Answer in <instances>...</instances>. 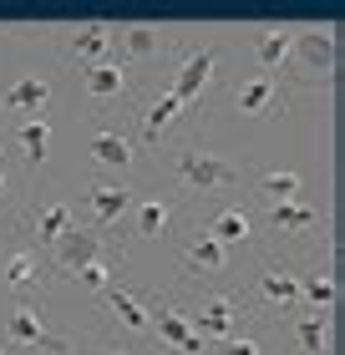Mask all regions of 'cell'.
I'll return each instance as SVG.
<instances>
[{"instance_id": "6da1fadb", "label": "cell", "mask_w": 345, "mask_h": 355, "mask_svg": "<svg viewBox=\"0 0 345 355\" xmlns=\"http://www.w3.org/2000/svg\"><path fill=\"white\" fill-rule=\"evenodd\" d=\"M173 173L178 183H188L193 193H224L239 183V163L224 153H208V148H183L173 157Z\"/></svg>"}, {"instance_id": "7a4b0ae2", "label": "cell", "mask_w": 345, "mask_h": 355, "mask_svg": "<svg viewBox=\"0 0 345 355\" xmlns=\"http://www.w3.org/2000/svg\"><path fill=\"white\" fill-rule=\"evenodd\" d=\"M289 56H300V67L310 76H335V67H340V41H335L330 26H305V31H294Z\"/></svg>"}, {"instance_id": "3957f363", "label": "cell", "mask_w": 345, "mask_h": 355, "mask_svg": "<svg viewBox=\"0 0 345 355\" xmlns=\"http://www.w3.org/2000/svg\"><path fill=\"white\" fill-rule=\"evenodd\" d=\"M213 71H219V46H199V51H188L183 56V67L173 71V82H168V92L178 96V102H199V96L208 92V82H213Z\"/></svg>"}, {"instance_id": "277c9868", "label": "cell", "mask_w": 345, "mask_h": 355, "mask_svg": "<svg viewBox=\"0 0 345 355\" xmlns=\"http://www.w3.org/2000/svg\"><path fill=\"white\" fill-rule=\"evenodd\" d=\"M102 254H107V239L96 234V229H76V223L51 244V259H56L61 274H81L92 259H102Z\"/></svg>"}, {"instance_id": "5b68a950", "label": "cell", "mask_w": 345, "mask_h": 355, "mask_svg": "<svg viewBox=\"0 0 345 355\" xmlns=\"http://www.w3.org/2000/svg\"><path fill=\"white\" fill-rule=\"evenodd\" d=\"M133 203H137V198H133V188H127V183H112V178H107V183H92V188H87V208H92L96 234H112Z\"/></svg>"}, {"instance_id": "8992f818", "label": "cell", "mask_w": 345, "mask_h": 355, "mask_svg": "<svg viewBox=\"0 0 345 355\" xmlns=\"http://www.w3.org/2000/svg\"><path fill=\"white\" fill-rule=\"evenodd\" d=\"M6 335H10V345H31V350H46V355H71V340H61V335H51L41 325V315L36 310H10L6 320Z\"/></svg>"}, {"instance_id": "52a82bcc", "label": "cell", "mask_w": 345, "mask_h": 355, "mask_svg": "<svg viewBox=\"0 0 345 355\" xmlns=\"http://www.w3.org/2000/svg\"><path fill=\"white\" fill-rule=\"evenodd\" d=\"M147 330H158L162 340H168L173 350H183V355H203V335L193 330V320L188 315H178L173 304H158V310H147Z\"/></svg>"}, {"instance_id": "ba28073f", "label": "cell", "mask_w": 345, "mask_h": 355, "mask_svg": "<svg viewBox=\"0 0 345 355\" xmlns=\"http://www.w3.org/2000/svg\"><path fill=\"white\" fill-rule=\"evenodd\" d=\"M46 102H51V82L46 76H15V82L0 92V107L15 112V117H46Z\"/></svg>"}, {"instance_id": "9c48e42d", "label": "cell", "mask_w": 345, "mask_h": 355, "mask_svg": "<svg viewBox=\"0 0 345 355\" xmlns=\"http://www.w3.org/2000/svg\"><path fill=\"white\" fill-rule=\"evenodd\" d=\"M234 107L244 112V117H269V112H279V107H285V96H279V76L259 71V76H249V82H239Z\"/></svg>"}, {"instance_id": "30bf717a", "label": "cell", "mask_w": 345, "mask_h": 355, "mask_svg": "<svg viewBox=\"0 0 345 355\" xmlns=\"http://www.w3.org/2000/svg\"><path fill=\"white\" fill-rule=\"evenodd\" d=\"M81 87H87V96H96V102H112V96H127V67L117 56H107V61H92L87 71H81Z\"/></svg>"}, {"instance_id": "8fae6325", "label": "cell", "mask_w": 345, "mask_h": 355, "mask_svg": "<svg viewBox=\"0 0 345 355\" xmlns=\"http://www.w3.org/2000/svg\"><path fill=\"white\" fill-rule=\"evenodd\" d=\"M193 330H199L203 340H234V335H239V310H234V300H228V295H213L203 310H199V320H193Z\"/></svg>"}, {"instance_id": "7c38bea8", "label": "cell", "mask_w": 345, "mask_h": 355, "mask_svg": "<svg viewBox=\"0 0 345 355\" xmlns=\"http://www.w3.org/2000/svg\"><path fill=\"white\" fill-rule=\"evenodd\" d=\"M112 41H117V26H107V21H87V26H76L71 31V56H81L92 67V61H107L112 56Z\"/></svg>"}, {"instance_id": "4fadbf2b", "label": "cell", "mask_w": 345, "mask_h": 355, "mask_svg": "<svg viewBox=\"0 0 345 355\" xmlns=\"http://www.w3.org/2000/svg\"><path fill=\"white\" fill-rule=\"evenodd\" d=\"M92 157H96V163H102V168H133V137H127L122 132V127H96V132H92Z\"/></svg>"}, {"instance_id": "5bb4252c", "label": "cell", "mask_w": 345, "mask_h": 355, "mask_svg": "<svg viewBox=\"0 0 345 355\" xmlns=\"http://www.w3.org/2000/svg\"><path fill=\"white\" fill-rule=\"evenodd\" d=\"M208 239H219L224 249H234V244H249V234H254V223H249V214H244L239 203H224L219 214L208 218V229H203Z\"/></svg>"}, {"instance_id": "9a60e30c", "label": "cell", "mask_w": 345, "mask_h": 355, "mask_svg": "<svg viewBox=\"0 0 345 355\" xmlns=\"http://www.w3.org/2000/svg\"><path fill=\"white\" fill-rule=\"evenodd\" d=\"M117 46H122L133 61H142V67H147V61L162 56V46H168V41H162L158 26H142V21H137V26H117Z\"/></svg>"}, {"instance_id": "2e32d148", "label": "cell", "mask_w": 345, "mask_h": 355, "mask_svg": "<svg viewBox=\"0 0 345 355\" xmlns=\"http://www.w3.org/2000/svg\"><path fill=\"white\" fill-rule=\"evenodd\" d=\"M289 41H294V31H285V26L259 31V36H254V61H259L269 76H279V67L289 61Z\"/></svg>"}, {"instance_id": "e0dca14e", "label": "cell", "mask_w": 345, "mask_h": 355, "mask_svg": "<svg viewBox=\"0 0 345 355\" xmlns=\"http://www.w3.org/2000/svg\"><path fill=\"white\" fill-rule=\"evenodd\" d=\"M15 142H21V153H26V163L36 168L51 157V117H26V122H15Z\"/></svg>"}, {"instance_id": "ac0fdd59", "label": "cell", "mask_w": 345, "mask_h": 355, "mask_svg": "<svg viewBox=\"0 0 345 355\" xmlns=\"http://www.w3.org/2000/svg\"><path fill=\"white\" fill-rule=\"evenodd\" d=\"M102 300H107V310L117 315L133 335H153V330H147V304H142L137 295H127L122 284H107V289H102Z\"/></svg>"}, {"instance_id": "d6986e66", "label": "cell", "mask_w": 345, "mask_h": 355, "mask_svg": "<svg viewBox=\"0 0 345 355\" xmlns=\"http://www.w3.org/2000/svg\"><path fill=\"white\" fill-rule=\"evenodd\" d=\"M264 218L274 223L279 234H310V229H320V208H310V203H269Z\"/></svg>"}, {"instance_id": "ffe728a7", "label": "cell", "mask_w": 345, "mask_h": 355, "mask_svg": "<svg viewBox=\"0 0 345 355\" xmlns=\"http://www.w3.org/2000/svg\"><path fill=\"white\" fill-rule=\"evenodd\" d=\"M254 289H259V300H264L269 310H289V304L300 300V279H294L289 269H264Z\"/></svg>"}, {"instance_id": "44dd1931", "label": "cell", "mask_w": 345, "mask_h": 355, "mask_svg": "<svg viewBox=\"0 0 345 355\" xmlns=\"http://www.w3.org/2000/svg\"><path fill=\"white\" fill-rule=\"evenodd\" d=\"M183 264L199 269V274H224L228 269V249L219 244V239H208V234H193L188 249H183Z\"/></svg>"}, {"instance_id": "7402d4cb", "label": "cell", "mask_w": 345, "mask_h": 355, "mask_svg": "<svg viewBox=\"0 0 345 355\" xmlns=\"http://www.w3.org/2000/svg\"><path fill=\"white\" fill-rule=\"evenodd\" d=\"M178 112H183V102H178V96H173L168 87H162V92H158V102L137 117V137H142V142H158L162 132H168V122L178 117Z\"/></svg>"}, {"instance_id": "603a6c76", "label": "cell", "mask_w": 345, "mask_h": 355, "mask_svg": "<svg viewBox=\"0 0 345 355\" xmlns=\"http://www.w3.org/2000/svg\"><path fill=\"white\" fill-rule=\"evenodd\" d=\"M294 345L305 355H330V315H300L294 320Z\"/></svg>"}, {"instance_id": "cb8c5ba5", "label": "cell", "mask_w": 345, "mask_h": 355, "mask_svg": "<svg viewBox=\"0 0 345 355\" xmlns=\"http://www.w3.org/2000/svg\"><path fill=\"white\" fill-rule=\"evenodd\" d=\"M300 188H305V178H300V173H289V168H274V173L259 178L264 208H269V203H300Z\"/></svg>"}, {"instance_id": "d4e9b609", "label": "cell", "mask_w": 345, "mask_h": 355, "mask_svg": "<svg viewBox=\"0 0 345 355\" xmlns=\"http://www.w3.org/2000/svg\"><path fill=\"white\" fill-rule=\"evenodd\" d=\"M71 223H76L71 203H46L41 214H36V244H46V249H51L56 239H61V234L71 229Z\"/></svg>"}, {"instance_id": "484cf974", "label": "cell", "mask_w": 345, "mask_h": 355, "mask_svg": "<svg viewBox=\"0 0 345 355\" xmlns=\"http://www.w3.org/2000/svg\"><path fill=\"white\" fill-rule=\"evenodd\" d=\"M133 208H137V234L142 239H158L162 229H168V218H173V203L168 198H142Z\"/></svg>"}, {"instance_id": "4316f807", "label": "cell", "mask_w": 345, "mask_h": 355, "mask_svg": "<svg viewBox=\"0 0 345 355\" xmlns=\"http://www.w3.org/2000/svg\"><path fill=\"white\" fill-rule=\"evenodd\" d=\"M300 300L315 315H330V304H335V274H310V279H300Z\"/></svg>"}, {"instance_id": "83f0119b", "label": "cell", "mask_w": 345, "mask_h": 355, "mask_svg": "<svg viewBox=\"0 0 345 355\" xmlns=\"http://www.w3.org/2000/svg\"><path fill=\"white\" fill-rule=\"evenodd\" d=\"M6 284L10 289H26L31 279H36V259H31V249H15V254H6Z\"/></svg>"}, {"instance_id": "f1b7e54d", "label": "cell", "mask_w": 345, "mask_h": 355, "mask_svg": "<svg viewBox=\"0 0 345 355\" xmlns=\"http://www.w3.org/2000/svg\"><path fill=\"white\" fill-rule=\"evenodd\" d=\"M76 279H81V284H87V289H96V295H102V289H107V284H117V269H112V264H107V254H102V259H92L87 269H81V274H76Z\"/></svg>"}, {"instance_id": "f546056e", "label": "cell", "mask_w": 345, "mask_h": 355, "mask_svg": "<svg viewBox=\"0 0 345 355\" xmlns=\"http://www.w3.org/2000/svg\"><path fill=\"white\" fill-rule=\"evenodd\" d=\"M224 355H259V340L254 335H234V340H224Z\"/></svg>"}, {"instance_id": "4dcf8cb0", "label": "cell", "mask_w": 345, "mask_h": 355, "mask_svg": "<svg viewBox=\"0 0 345 355\" xmlns=\"http://www.w3.org/2000/svg\"><path fill=\"white\" fill-rule=\"evenodd\" d=\"M0 198H6V168H0Z\"/></svg>"}, {"instance_id": "1f68e13d", "label": "cell", "mask_w": 345, "mask_h": 355, "mask_svg": "<svg viewBox=\"0 0 345 355\" xmlns=\"http://www.w3.org/2000/svg\"><path fill=\"white\" fill-rule=\"evenodd\" d=\"M107 355H127V350H107Z\"/></svg>"}, {"instance_id": "d6a6232c", "label": "cell", "mask_w": 345, "mask_h": 355, "mask_svg": "<svg viewBox=\"0 0 345 355\" xmlns=\"http://www.w3.org/2000/svg\"><path fill=\"white\" fill-rule=\"evenodd\" d=\"M0 355H10V350H0Z\"/></svg>"}]
</instances>
